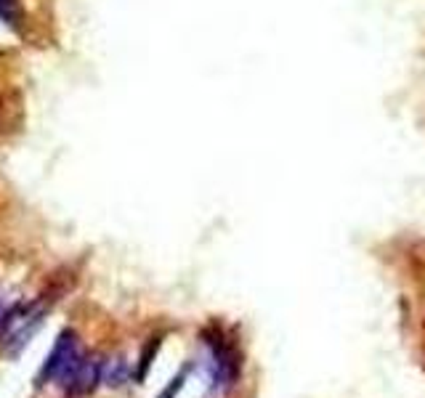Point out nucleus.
Instances as JSON below:
<instances>
[{"label":"nucleus","instance_id":"nucleus-5","mask_svg":"<svg viewBox=\"0 0 425 398\" xmlns=\"http://www.w3.org/2000/svg\"><path fill=\"white\" fill-rule=\"evenodd\" d=\"M0 19L14 24V21L19 19V6H16V0H0Z\"/></svg>","mask_w":425,"mask_h":398},{"label":"nucleus","instance_id":"nucleus-2","mask_svg":"<svg viewBox=\"0 0 425 398\" xmlns=\"http://www.w3.org/2000/svg\"><path fill=\"white\" fill-rule=\"evenodd\" d=\"M102 367H104L102 358L82 356V361L77 364V369H75V375H72V377L67 380V385H64L67 396L80 398V396H88V393H93V390H96V385L102 382Z\"/></svg>","mask_w":425,"mask_h":398},{"label":"nucleus","instance_id":"nucleus-6","mask_svg":"<svg viewBox=\"0 0 425 398\" xmlns=\"http://www.w3.org/2000/svg\"><path fill=\"white\" fill-rule=\"evenodd\" d=\"M183 377H186V375L181 372V375H178V377H176V380L171 382V385H168V390H165V393H162L160 398H173V396H176V393L181 390V385H183Z\"/></svg>","mask_w":425,"mask_h":398},{"label":"nucleus","instance_id":"nucleus-1","mask_svg":"<svg viewBox=\"0 0 425 398\" xmlns=\"http://www.w3.org/2000/svg\"><path fill=\"white\" fill-rule=\"evenodd\" d=\"M82 361V350H80V340H77V335L75 332H61L59 340H56V345L51 348V353H48V358H45V364H43L41 375H38V380H41L43 385L45 382H56V385H67V380L75 375V369H77V364Z\"/></svg>","mask_w":425,"mask_h":398},{"label":"nucleus","instance_id":"nucleus-4","mask_svg":"<svg viewBox=\"0 0 425 398\" xmlns=\"http://www.w3.org/2000/svg\"><path fill=\"white\" fill-rule=\"evenodd\" d=\"M157 348H160V340H154V343H149V345H146V350H144L141 367H139V375H136V380H139V382H141V380L146 377V372H149V364H152V356L157 353Z\"/></svg>","mask_w":425,"mask_h":398},{"label":"nucleus","instance_id":"nucleus-3","mask_svg":"<svg viewBox=\"0 0 425 398\" xmlns=\"http://www.w3.org/2000/svg\"><path fill=\"white\" fill-rule=\"evenodd\" d=\"M131 377V364L125 361V356H114V358H107L102 367V382L107 388H120L125 385Z\"/></svg>","mask_w":425,"mask_h":398}]
</instances>
